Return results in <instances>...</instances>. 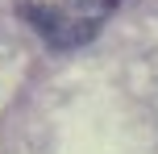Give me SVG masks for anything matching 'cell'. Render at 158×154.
I'll return each instance as SVG.
<instances>
[{
    "instance_id": "cell-1",
    "label": "cell",
    "mask_w": 158,
    "mask_h": 154,
    "mask_svg": "<svg viewBox=\"0 0 158 154\" xmlns=\"http://www.w3.org/2000/svg\"><path fill=\"white\" fill-rule=\"evenodd\" d=\"M21 13H25V21H29V25H33V29H38L54 50L87 46V42L100 33V21H83V17L67 13L63 4H33V0H25Z\"/></svg>"
},
{
    "instance_id": "cell-2",
    "label": "cell",
    "mask_w": 158,
    "mask_h": 154,
    "mask_svg": "<svg viewBox=\"0 0 158 154\" xmlns=\"http://www.w3.org/2000/svg\"><path fill=\"white\" fill-rule=\"evenodd\" d=\"M117 4H121V0H63L67 13L83 17V21H104V17H108Z\"/></svg>"
}]
</instances>
